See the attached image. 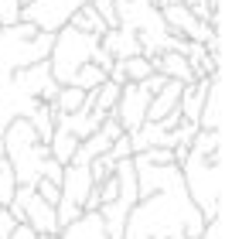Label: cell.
Masks as SVG:
<instances>
[{
    "label": "cell",
    "mask_w": 249,
    "mask_h": 239,
    "mask_svg": "<svg viewBox=\"0 0 249 239\" xmlns=\"http://www.w3.org/2000/svg\"><path fill=\"white\" fill-rule=\"evenodd\" d=\"M0 137H4V157H7V164L14 171L18 188H35L45 178V167L52 161L48 144H41L35 137V130H31L28 120H14Z\"/></svg>",
    "instance_id": "4"
},
{
    "label": "cell",
    "mask_w": 249,
    "mask_h": 239,
    "mask_svg": "<svg viewBox=\"0 0 249 239\" xmlns=\"http://www.w3.org/2000/svg\"><path fill=\"white\" fill-rule=\"evenodd\" d=\"M123 137V127L116 123V116L109 113L103 123H99V130L92 133V137H86L79 147H75V154H72V164H79V167H89L96 157H106L109 154V147L116 144Z\"/></svg>",
    "instance_id": "10"
},
{
    "label": "cell",
    "mask_w": 249,
    "mask_h": 239,
    "mask_svg": "<svg viewBox=\"0 0 249 239\" xmlns=\"http://www.w3.org/2000/svg\"><path fill=\"white\" fill-rule=\"evenodd\" d=\"M52 45H55V35H45L24 21L11 24V28H0V79L48 62Z\"/></svg>",
    "instance_id": "5"
},
{
    "label": "cell",
    "mask_w": 249,
    "mask_h": 239,
    "mask_svg": "<svg viewBox=\"0 0 249 239\" xmlns=\"http://www.w3.org/2000/svg\"><path fill=\"white\" fill-rule=\"evenodd\" d=\"M14 225H18V222H14V215H11L7 208H0V239H7V236L14 232Z\"/></svg>",
    "instance_id": "24"
},
{
    "label": "cell",
    "mask_w": 249,
    "mask_h": 239,
    "mask_svg": "<svg viewBox=\"0 0 249 239\" xmlns=\"http://www.w3.org/2000/svg\"><path fill=\"white\" fill-rule=\"evenodd\" d=\"M0 157H4V137H0Z\"/></svg>",
    "instance_id": "27"
},
{
    "label": "cell",
    "mask_w": 249,
    "mask_h": 239,
    "mask_svg": "<svg viewBox=\"0 0 249 239\" xmlns=\"http://www.w3.org/2000/svg\"><path fill=\"white\" fill-rule=\"evenodd\" d=\"M69 28H75V31H82V35H89V38H103L106 35V24L99 21V14L86 4V7H79L72 18H69Z\"/></svg>",
    "instance_id": "15"
},
{
    "label": "cell",
    "mask_w": 249,
    "mask_h": 239,
    "mask_svg": "<svg viewBox=\"0 0 249 239\" xmlns=\"http://www.w3.org/2000/svg\"><path fill=\"white\" fill-rule=\"evenodd\" d=\"M14 191H18V181H14V171H11V164H7V157H0V208H7V205H11V198H14Z\"/></svg>",
    "instance_id": "20"
},
{
    "label": "cell",
    "mask_w": 249,
    "mask_h": 239,
    "mask_svg": "<svg viewBox=\"0 0 249 239\" xmlns=\"http://www.w3.org/2000/svg\"><path fill=\"white\" fill-rule=\"evenodd\" d=\"M99 48H103L113 62H123V58L140 55V41H137V35H130L126 28H113V31H106V35L99 38Z\"/></svg>",
    "instance_id": "12"
},
{
    "label": "cell",
    "mask_w": 249,
    "mask_h": 239,
    "mask_svg": "<svg viewBox=\"0 0 249 239\" xmlns=\"http://www.w3.org/2000/svg\"><path fill=\"white\" fill-rule=\"evenodd\" d=\"M18 4H21V11H24V7H28V4H31V0H18Z\"/></svg>",
    "instance_id": "26"
},
{
    "label": "cell",
    "mask_w": 249,
    "mask_h": 239,
    "mask_svg": "<svg viewBox=\"0 0 249 239\" xmlns=\"http://www.w3.org/2000/svg\"><path fill=\"white\" fill-rule=\"evenodd\" d=\"M143 164H150V167H167V164H174V154L171 150H164V147H154V150H143V154H137Z\"/></svg>",
    "instance_id": "21"
},
{
    "label": "cell",
    "mask_w": 249,
    "mask_h": 239,
    "mask_svg": "<svg viewBox=\"0 0 249 239\" xmlns=\"http://www.w3.org/2000/svg\"><path fill=\"white\" fill-rule=\"evenodd\" d=\"M147 110H150V92L143 89V82H126L120 89V99H116V123L123 127V133H133L147 123Z\"/></svg>",
    "instance_id": "9"
},
{
    "label": "cell",
    "mask_w": 249,
    "mask_h": 239,
    "mask_svg": "<svg viewBox=\"0 0 249 239\" xmlns=\"http://www.w3.org/2000/svg\"><path fill=\"white\" fill-rule=\"evenodd\" d=\"M130 157H133V150H130V137L123 133V137H120V140H116V144L109 147L106 161H109V164H120V161H130Z\"/></svg>",
    "instance_id": "23"
},
{
    "label": "cell",
    "mask_w": 249,
    "mask_h": 239,
    "mask_svg": "<svg viewBox=\"0 0 249 239\" xmlns=\"http://www.w3.org/2000/svg\"><path fill=\"white\" fill-rule=\"evenodd\" d=\"M7 239H38V236H35V232H31L24 222H18V225H14V232H11Z\"/></svg>",
    "instance_id": "25"
},
{
    "label": "cell",
    "mask_w": 249,
    "mask_h": 239,
    "mask_svg": "<svg viewBox=\"0 0 249 239\" xmlns=\"http://www.w3.org/2000/svg\"><path fill=\"white\" fill-rule=\"evenodd\" d=\"M28 123H31L35 137H38L41 144H48L52 133H55V106H52V103H41V106L28 116Z\"/></svg>",
    "instance_id": "17"
},
{
    "label": "cell",
    "mask_w": 249,
    "mask_h": 239,
    "mask_svg": "<svg viewBox=\"0 0 249 239\" xmlns=\"http://www.w3.org/2000/svg\"><path fill=\"white\" fill-rule=\"evenodd\" d=\"M58 239H109V236H106V225H103L99 212H82L72 225H65L58 232Z\"/></svg>",
    "instance_id": "13"
},
{
    "label": "cell",
    "mask_w": 249,
    "mask_h": 239,
    "mask_svg": "<svg viewBox=\"0 0 249 239\" xmlns=\"http://www.w3.org/2000/svg\"><path fill=\"white\" fill-rule=\"evenodd\" d=\"M116 69L123 72V82H147V79L154 75V65H150V58H143V55L123 58V62H116Z\"/></svg>",
    "instance_id": "18"
},
{
    "label": "cell",
    "mask_w": 249,
    "mask_h": 239,
    "mask_svg": "<svg viewBox=\"0 0 249 239\" xmlns=\"http://www.w3.org/2000/svg\"><path fill=\"white\" fill-rule=\"evenodd\" d=\"M130 161L137 171V205L126 219L123 239H167L174 232H184V239H201L205 225L212 222H205V215L191 205L181 167H150L140 157Z\"/></svg>",
    "instance_id": "1"
},
{
    "label": "cell",
    "mask_w": 249,
    "mask_h": 239,
    "mask_svg": "<svg viewBox=\"0 0 249 239\" xmlns=\"http://www.w3.org/2000/svg\"><path fill=\"white\" fill-rule=\"evenodd\" d=\"M181 82H164V89L160 92H154L150 96V110H147V123H160L167 113H174L178 110V99H181Z\"/></svg>",
    "instance_id": "14"
},
{
    "label": "cell",
    "mask_w": 249,
    "mask_h": 239,
    "mask_svg": "<svg viewBox=\"0 0 249 239\" xmlns=\"http://www.w3.org/2000/svg\"><path fill=\"white\" fill-rule=\"evenodd\" d=\"M38 239H55V236H38Z\"/></svg>",
    "instance_id": "28"
},
{
    "label": "cell",
    "mask_w": 249,
    "mask_h": 239,
    "mask_svg": "<svg viewBox=\"0 0 249 239\" xmlns=\"http://www.w3.org/2000/svg\"><path fill=\"white\" fill-rule=\"evenodd\" d=\"M58 82L48 72V62L21 69L14 75L0 79V133H4L14 120H28L41 103H55Z\"/></svg>",
    "instance_id": "3"
},
{
    "label": "cell",
    "mask_w": 249,
    "mask_h": 239,
    "mask_svg": "<svg viewBox=\"0 0 249 239\" xmlns=\"http://www.w3.org/2000/svg\"><path fill=\"white\" fill-rule=\"evenodd\" d=\"M86 4H92V0H31V4L21 11V21H24V24H35V28L45 31V35H55V31H62V28L69 24V18H72L79 7H86Z\"/></svg>",
    "instance_id": "8"
},
{
    "label": "cell",
    "mask_w": 249,
    "mask_h": 239,
    "mask_svg": "<svg viewBox=\"0 0 249 239\" xmlns=\"http://www.w3.org/2000/svg\"><path fill=\"white\" fill-rule=\"evenodd\" d=\"M86 96L89 92H82V89H75V86H62L58 89V96H55V116H69V113H79V110H86Z\"/></svg>",
    "instance_id": "16"
},
{
    "label": "cell",
    "mask_w": 249,
    "mask_h": 239,
    "mask_svg": "<svg viewBox=\"0 0 249 239\" xmlns=\"http://www.w3.org/2000/svg\"><path fill=\"white\" fill-rule=\"evenodd\" d=\"M109 116V113H106ZM103 113H96V110H79V113H69V116H55V130H65L69 137H75L79 144L86 140V137H92L96 130H99V123L106 120Z\"/></svg>",
    "instance_id": "11"
},
{
    "label": "cell",
    "mask_w": 249,
    "mask_h": 239,
    "mask_svg": "<svg viewBox=\"0 0 249 239\" xmlns=\"http://www.w3.org/2000/svg\"><path fill=\"white\" fill-rule=\"evenodd\" d=\"M21 21V4L18 0H0V28H11Z\"/></svg>",
    "instance_id": "22"
},
{
    "label": "cell",
    "mask_w": 249,
    "mask_h": 239,
    "mask_svg": "<svg viewBox=\"0 0 249 239\" xmlns=\"http://www.w3.org/2000/svg\"><path fill=\"white\" fill-rule=\"evenodd\" d=\"M99 52V38H89L75 28H62L55 31V45H52V55H48V72L58 86H72L75 72L82 65H89Z\"/></svg>",
    "instance_id": "6"
},
{
    "label": "cell",
    "mask_w": 249,
    "mask_h": 239,
    "mask_svg": "<svg viewBox=\"0 0 249 239\" xmlns=\"http://www.w3.org/2000/svg\"><path fill=\"white\" fill-rule=\"evenodd\" d=\"M181 181L191 205L205 215V222H218V198H222V140L218 130H198L188 157L181 164Z\"/></svg>",
    "instance_id": "2"
},
{
    "label": "cell",
    "mask_w": 249,
    "mask_h": 239,
    "mask_svg": "<svg viewBox=\"0 0 249 239\" xmlns=\"http://www.w3.org/2000/svg\"><path fill=\"white\" fill-rule=\"evenodd\" d=\"M103 82H106V72H103V69H96L92 62H89V65H82V69L75 72V79H72V86H75V89H82V92H92V89H99Z\"/></svg>",
    "instance_id": "19"
},
{
    "label": "cell",
    "mask_w": 249,
    "mask_h": 239,
    "mask_svg": "<svg viewBox=\"0 0 249 239\" xmlns=\"http://www.w3.org/2000/svg\"><path fill=\"white\" fill-rule=\"evenodd\" d=\"M113 171H116L120 191H116V198H113L109 205L99 208V219H103L109 239H123L126 219H130V212H133V205H137V171H133V161H120Z\"/></svg>",
    "instance_id": "7"
}]
</instances>
